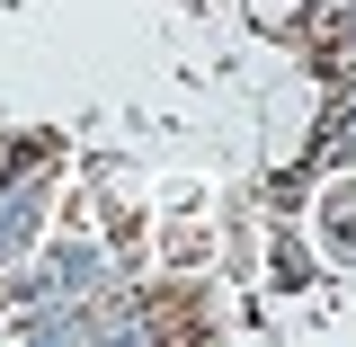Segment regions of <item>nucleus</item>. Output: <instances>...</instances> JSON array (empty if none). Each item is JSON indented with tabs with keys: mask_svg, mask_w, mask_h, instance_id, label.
I'll use <instances>...</instances> for the list:
<instances>
[{
	"mask_svg": "<svg viewBox=\"0 0 356 347\" xmlns=\"http://www.w3.org/2000/svg\"><path fill=\"white\" fill-rule=\"evenodd\" d=\"M303 9H312V0H250V18L276 27V36H285V27H303Z\"/></svg>",
	"mask_w": 356,
	"mask_h": 347,
	"instance_id": "nucleus-1",
	"label": "nucleus"
}]
</instances>
